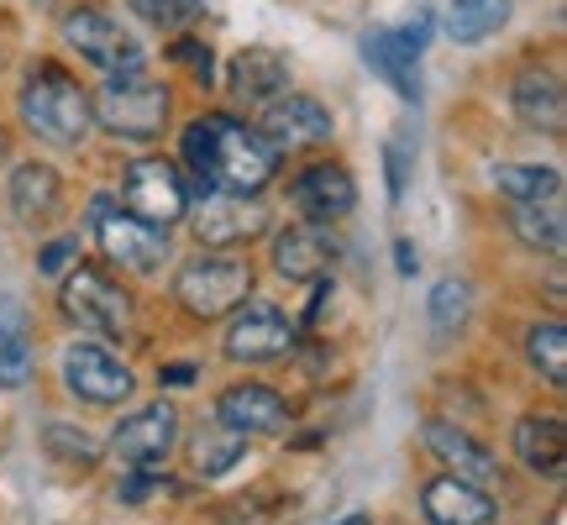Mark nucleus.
<instances>
[{"instance_id": "nucleus-37", "label": "nucleus", "mask_w": 567, "mask_h": 525, "mask_svg": "<svg viewBox=\"0 0 567 525\" xmlns=\"http://www.w3.org/2000/svg\"><path fill=\"white\" fill-rule=\"evenodd\" d=\"M337 525H373V521H368V515H342Z\"/></svg>"}, {"instance_id": "nucleus-3", "label": "nucleus", "mask_w": 567, "mask_h": 525, "mask_svg": "<svg viewBox=\"0 0 567 525\" xmlns=\"http://www.w3.org/2000/svg\"><path fill=\"white\" fill-rule=\"evenodd\" d=\"M243 300H252V262L243 253L200 247L174 268V305L195 321H226Z\"/></svg>"}, {"instance_id": "nucleus-21", "label": "nucleus", "mask_w": 567, "mask_h": 525, "mask_svg": "<svg viewBox=\"0 0 567 525\" xmlns=\"http://www.w3.org/2000/svg\"><path fill=\"white\" fill-rule=\"evenodd\" d=\"M421 509L431 525H494V515H499L488 488H473L463 478H452V473H442V478H431L421 488Z\"/></svg>"}, {"instance_id": "nucleus-29", "label": "nucleus", "mask_w": 567, "mask_h": 525, "mask_svg": "<svg viewBox=\"0 0 567 525\" xmlns=\"http://www.w3.org/2000/svg\"><path fill=\"white\" fill-rule=\"evenodd\" d=\"M526 363L547 379L551 389L567 384V326L563 321H536L526 331Z\"/></svg>"}, {"instance_id": "nucleus-31", "label": "nucleus", "mask_w": 567, "mask_h": 525, "mask_svg": "<svg viewBox=\"0 0 567 525\" xmlns=\"http://www.w3.org/2000/svg\"><path fill=\"white\" fill-rule=\"evenodd\" d=\"M126 6H132L147 27H158V32H184V27H195L205 11V0H126Z\"/></svg>"}, {"instance_id": "nucleus-16", "label": "nucleus", "mask_w": 567, "mask_h": 525, "mask_svg": "<svg viewBox=\"0 0 567 525\" xmlns=\"http://www.w3.org/2000/svg\"><path fill=\"white\" fill-rule=\"evenodd\" d=\"M216 421L231 425V431H243L247 442H252V436H279V431H289V400H284L274 384H264V379H243V384L221 389Z\"/></svg>"}, {"instance_id": "nucleus-5", "label": "nucleus", "mask_w": 567, "mask_h": 525, "mask_svg": "<svg viewBox=\"0 0 567 525\" xmlns=\"http://www.w3.org/2000/svg\"><path fill=\"white\" fill-rule=\"evenodd\" d=\"M59 310L69 326L90 337H126L132 331V289L95 262H74L59 284Z\"/></svg>"}, {"instance_id": "nucleus-33", "label": "nucleus", "mask_w": 567, "mask_h": 525, "mask_svg": "<svg viewBox=\"0 0 567 525\" xmlns=\"http://www.w3.org/2000/svg\"><path fill=\"white\" fill-rule=\"evenodd\" d=\"M74 262H80V237H53V243L38 253V274L42 279H63Z\"/></svg>"}, {"instance_id": "nucleus-19", "label": "nucleus", "mask_w": 567, "mask_h": 525, "mask_svg": "<svg viewBox=\"0 0 567 525\" xmlns=\"http://www.w3.org/2000/svg\"><path fill=\"white\" fill-rule=\"evenodd\" d=\"M509 111L542 132V137H563L567 132V95H563V80L551 69H520L509 80Z\"/></svg>"}, {"instance_id": "nucleus-18", "label": "nucleus", "mask_w": 567, "mask_h": 525, "mask_svg": "<svg viewBox=\"0 0 567 525\" xmlns=\"http://www.w3.org/2000/svg\"><path fill=\"white\" fill-rule=\"evenodd\" d=\"M425 32L431 27H400V32H368L363 38V59L368 69L389 80L400 90V101H421V74H415V63H421V48H425Z\"/></svg>"}, {"instance_id": "nucleus-2", "label": "nucleus", "mask_w": 567, "mask_h": 525, "mask_svg": "<svg viewBox=\"0 0 567 525\" xmlns=\"http://www.w3.org/2000/svg\"><path fill=\"white\" fill-rule=\"evenodd\" d=\"M17 111H21V126L38 142H48V147H80V142H90V126H95L90 90L63 63H38L21 80Z\"/></svg>"}, {"instance_id": "nucleus-9", "label": "nucleus", "mask_w": 567, "mask_h": 525, "mask_svg": "<svg viewBox=\"0 0 567 525\" xmlns=\"http://www.w3.org/2000/svg\"><path fill=\"white\" fill-rule=\"evenodd\" d=\"M122 210L147 226H168L189 216V179L179 174V163L168 158H137L122 168Z\"/></svg>"}, {"instance_id": "nucleus-6", "label": "nucleus", "mask_w": 567, "mask_h": 525, "mask_svg": "<svg viewBox=\"0 0 567 525\" xmlns=\"http://www.w3.org/2000/svg\"><path fill=\"white\" fill-rule=\"evenodd\" d=\"M63 42L80 53L90 69H101V74H137L142 63H147V48H142V38L126 27V21H116L111 11H101V6H74V11H63Z\"/></svg>"}, {"instance_id": "nucleus-32", "label": "nucleus", "mask_w": 567, "mask_h": 525, "mask_svg": "<svg viewBox=\"0 0 567 525\" xmlns=\"http://www.w3.org/2000/svg\"><path fill=\"white\" fill-rule=\"evenodd\" d=\"M505 17H509L505 0H484V6H473V11H457V21H452V38L473 42V38H484L488 27H505Z\"/></svg>"}, {"instance_id": "nucleus-26", "label": "nucleus", "mask_w": 567, "mask_h": 525, "mask_svg": "<svg viewBox=\"0 0 567 525\" xmlns=\"http://www.w3.org/2000/svg\"><path fill=\"white\" fill-rule=\"evenodd\" d=\"M27 384H32V331L21 321L17 300L6 295L0 300V389L17 394Z\"/></svg>"}, {"instance_id": "nucleus-11", "label": "nucleus", "mask_w": 567, "mask_h": 525, "mask_svg": "<svg viewBox=\"0 0 567 525\" xmlns=\"http://www.w3.org/2000/svg\"><path fill=\"white\" fill-rule=\"evenodd\" d=\"M258 137L274 147V153H305V147H326L337 137V122L316 95H300V90H284L268 105H258Z\"/></svg>"}, {"instance_id": "nucleus-22", "label": "nucleus", "mask_w": 567, "mask_h": 525, "mask_svg": "<svg viewBox=\"0 0 567 525\" xmlns=\"http://www.w3.org/2000/svg\"><path fill=\"white\" fill-rule=\"evenodd\" d=\"M63 205V174L53 163H38L27 158L17 163V174H11V216L21 226H48L59 216Z\"/></svg>"}, {"instance_id": "nucleus-15", "label": "nucleus", "mask_w": 567, "mask_h": 525, "mask_svg": "<svg viewBox=\"0 0 567 525\" xmlns=\"http://www.w3.org/2000/svg\"><path fill=\"white\" fill-rule=\"evenodd\" d=\"M289 205L300 210L305 222H321V226H337L358 210V179L347 163H331V158H316L305 163L300 174L289 179Z\"/></svg>"}, {"instance_id": "nucleus-14", "label": "nucleus", "mask_w": 567, "mask_h": 525, "mask_svg": "<svg viewBox=\"0 0 567 525\" xmlns=\"http://www.w3.org/2000/svg\"><path fill=\"white\" fill-rule=\"evenodd\" d=\"M274 243H268V262H274V274L289 284H321L331 279V268L342 258V243H337V231L321 222H289L284 231H268Z\"/></svg>"}, {"instance_id": "nucleus-36", "label": "nucleus", "mask_w": 567, "mask_h": 525, "mask_svg": "<svg viewBox=\"0 0 567 525\" xmlns=\"http://www.w3.org/2000/svg\"><path fill=\"white\" fill-rule=\"evenodd\" d=\"M394 253H400V274H415V253H410V243H400Z\"/></svg>"}, {"instance_id": "nucleus-30", "label": "nucleus", "mask_w": 567, "mask_h": 525, "mask_svg": "<svg viewBox=\"0 0 567 525\" xmlns=\"http://www.w3.org/2000/svg\"><path fill=\"white\" fill-rule=\"evenodd\" d=\"M42 446H48V457H53L59 467H80V473H90V467L105 457L101 436H90L84 425H63V421H48Z\"/></svg>"}, {"instance_id": "nucleus-17", "label": "nucleus", "mask_w": 567, "mask_h": 525, "mask_svg": "<svg viewBox=\"0 0 567 525\" xmlns=\"http://www.w3.org/2000/svg\"><path fill=\"white\" fill-rule=\"evenodd\" d=\"M421 442H425V452H431V457H436L452 478H463V484L488 488L494 478H499V457H494V452H488L473 431H463V425L425 421L421 425Z\"/></svg>"}, {"instance_id": "nucleus-25", "label": "nucleus", "mask_w": 567, "mask_h": 525, "mask_svg": "<svg viewBox=\"0 0 567 525\" xmlns=\"http://www.w3.org/2000/svg\"><path fill=\"white\" fill-rule=\"evenodd\" d=\"M494 189L515 205H542V200H563V168L551 163H494Z\"/></svg>"}, {"instance_id": "nucleus-20", "label": "nucleus", "mask_w": 567, "mask_h": 525, "mask_svg": "<svg viewBox=\"0 0 567 525\" xmlns=\"http://www.w3.org/2000/svg\"><path fill=\"white\" fill-rule=\"evenodd\" d=\"M509 442H515V457H520L526 473L547 478V484H563V473H567V425H563V415H536V410H530V415L515 421Z\"/></svg>"}, {"instance_id": "nucleus-7", "label": "nucleus", "mask_w": 567, "mask_h": 525, "mask_svg": "<svg viewBox=\"0 0 567 525\" xmlns=\"http://www.w3.org/2000/svg\"><path fill=\"white\" fill-rule=\"evenodd\" d=\"M59 379L74 400L95 404V410H111V404L132 400V389H137V373H132L105 342H95V337H74V342L63 347Z\"/></svg>"}, {"instance_id": "nucleus-8", "label": "nucleus", "mask_w": 567, "mask_h": 525, "mask_svg": "<svg viewBox=\"0 0 567 525\" xmlns=\"http://www.w3.org/2000/svg\"><path fill=\"white\" fill-rule=\"evenodd\" d=\"M226 363L237 368H268L295 352V321L274 300H243L226 316Z\"/></svg>"}, {"instance_id": "nucleus-23", "label": "nucleus", "mask_w": 567, "mask_h": 525, "mask_svg": "<svg viewBox=\"0 0 567 525\" xmlns=\"http://www.w3.org/2000/svg\"><path fill=\"white\" fill-rule=\"evenodd\" d=\"M226 90L243 105H268L274 95L289 90V59L274 48H243L226 69Z\"/></svg>"}, {"instance_id": "nucleus-38", "label": "nucleus", "mask_w": 567, "mask_h": 525, "mask_svg": "<svg viewBox=\"0 0 567 525\" xmlns=\"http://www.w3.org/2000/svg\"><path fill=\"white\" fill-rule=\"evenodd\" d=\"M473 6H484V0H452V11H473Z\"/></svg>"}, {"instance_id": "nucleus-28", "label": "nucleus", "mask_w": 567, "mask_h": 525, "mask_svg": "<svg viewBox=\"0 0 567 525\" xmlns=\"http://www.w3.org/2000/svg\"><path fill=\"white\" fill-rule=\"evenodd\" d=\"M425 321H431V337L436 342H452L467 321H473V284L467 279H442L425 300Z\"/></svg>"}, {"instance_id": "nucleus-13", "label": "nucleus", "mask_w": 567, "mask_h": 525, "mask_svg": "<svg viewBox=\"0 0 567 525\" xmlns=\"http://www.w3.org/2000/svg\"><path fill=\"white\" fill-rule=\"evenodd\" d=\"M95 243H101L105 262H116L126 274H158L168 262V231L163 226H147L126 210H111V205H95Z\"/></svg>"}, {"instance_id": "nucleus-24", "label": "nucleus", "mask_w": 567, "mask_h": 525, "mask_svg": "<svg viewBox=\"0 0 567 525\" xmlns=\"http://www.w3.org/2000/svg\"><path fill=\"white\" fill-rule=\"evenodd\" d=\"M184 457H189V473H195V478H226V473L247 457V436L221 421H210V425H200V431H189Z\"/></svg>"}, {"instance_id": "nucleus-10", "label": "nucleus", "mask_w": 567, "mask_h": 525, "mask_svg": "<svg viewBox=\"0 0 567 525\" xmlns=\"http://www.w3.org/2000/svg\"><path fill=\"white\" fill-rule=\"evenodd\" d=\"M189 231H195V243L200 247L237 253V247L264 243L268 231H274V216L264 210L258 195H216V189H210V195H200V205H195Z\"/></svg>"}, {"instance_id": "nucleus-27", "label": "nucleus", "mask_w": 567, "mask_h": 525, "mask_svg": "<svg viewBox=\"0 0 567 525\" xmlns=\"http://www.w3.org/2000/svg\"><path fill=\"white\" fill-rule=\"evenodd\" d=\"M509 231L530 247V253H547V258H563L567 247V222H563V200H542V205H515L509 216Z\"/></svg>"}, {"instance_id": "nucleus-35", "label": "nucleus", "mask_w": 567, "mask_h": 525, "mask_svg": "<svg viewBox=\"0 0 567 525\" xmlns=\"http://www.w3.org/2000/svg\"><path fill=\"white\" fill-rule=\"evenodd\" d=\"M158 379H163V384H189V379H195V368H189V363H179V368H163Z\"/></svg>"}, {"instance_id": "nucleus-34", "label": "nucleus", "mask_w": 567, "mask_h": 525, "mask_svg": "<svg viewBox=\"0 0 567 525\" xmlns=\"http://www.w3.org/2000/svg\"><path fill=\"white\" fill-rule=\"evenodd\" d=\"M174 59H179L200 84H210V74H216V63H210V48H205V42H179Z\"/></svg>"}, {"instance_id": "nucleus-4", "label": "nucleus", "mask_w": 567, "mask_h": 525, "mask_svg": "<svg viewBox=\"0 0 567 525\" xmlns=\"http://www.w3.org/2000/svg\"><path fill=\"white\" fill-rule=\"evenodd\" d=\"M90 116L101 132L122 142H158L168 126V90L147 74H105V84L90 95Z\"/></svg>"}, {"instance_id": "nucleus-1", "label": "nucleus", "mask_w": 567, "mask_h": 525, "mask_svg": "<svg viewBox=\"0 0 567 525\" xmlns=\"http://www.w3.org/2000/svg\"><path fill=\"white\" fill-rule=\"evenodd\" d=\"M184 163L195 174L189 195H264L279 174V153L237 116H195L184 126Z\"/></svg>"}, {"instance_id": "nucleus-12", "label": "nucleus", "mask_w": 567, "mask_h": 525, "mask_svg": "<svg viewBox=\"0 0 567 525\" xmlns=\"http://www.w3.org/2000/svg\"><path fill=\"white\" fill-rule=\"evenodd\" d=\"M179 425L184 421H179V410H174V404L153 400V404H142V410H132V415L116 421L105 452H111V457H122L126 467H137V473L163 467L168 457H174V446H179Z\"/></svg>"}]
</instances>
